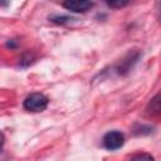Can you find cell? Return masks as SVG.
<instances>
[{"mask_svg": "<svg viewBox=\"0 0 161 161\" xmlns=\"http://www.w3.org/2000/svg\"><path fill=\"white\" fill-rule=\"evenodd\" d=\"M48 98L43 93H31L24 99V108L30 112H42L48 107Z\"/></svg>", "mask_w": 161, "mask_h": 161, "instance_id": "cell-1", "label": "cell"}, {"mask_svg": "<svg viewBox=\"0 0 161 161\" xmlns=\"http://www.w3.org/2000/svg\"><path fill=\"white\" fill-rule=\"evenodd\" d=\"M123 145H125V136L119 131H109L103 136V146L109 151L118 150Z\"/></svg>", "mask_w": 161, "mask_h": 161, "instance_id": "cell-2", "label": "cell"}, {"mask_svg": "<svg viewBox=\"0 0 161 161\" xmlns=\"http://www.w3.org/2000/svg\"><path fill=\"white\" fill-rule=\"evenodd\" d=\"M63 6L72 13H86L93 6L92 0H64Z\"/></svg>", "mask_w": 161, "mask_h": 161, "instance_id": "cell-3", "label": "cell"}, {"mask_svg": "<svg viewBox=\"0 0 161 161\" xmlns=\"http://www.w3.org/2000/svg\"><path fill=\"white\" fill-rule=\"evenodd\" d=\"M137 59H138V53H136L135 55H133L132 53H130L128 57H127L125 60H122V63H121L119 67L117 68L118 73H119V74H126V73L132 68V65L137 62Z\"/></svg>", "mask_w": 161, "mask_h": 161, "instance_id": "cell-4", "label": "cell"}, {"mask_svg": "<svg viewBox=\"0 0 161 161\" xmlns=\"http://www.w3.org/2000/svg\"><path fill=\"white\" fill-rule=\"evenodd\" d=\"M130 0H106V4L112 9H119L128 4Z\"/></svg>", "mask_w": 161, "mask_h": 161, "instance_id": "cell-5", "label": "cell"}, {"mask_svg": "<svg viewBox=\"0 0 161 161\" xmlns=\"http://www.w3.org/2000/svg\"><path fill=\"white\" fill-rule=\"evenodd\" d=\"M50 20L53 23H57V24H64V23H68L69 20H72V18H69V16H54Z\"/></svg>", "mask_w": 161, "mask_h": 161, "instance_id": "cell-6", "label": "cell"}, {"mask_svg": "<svg viewBox=\"0 0 161 161\" xmlns=\"http://www.w3.org/2000/svg\"><path fill=\"white\" fill-rule=\"evenodd\" d=\"M131 158H133V160H140V158L153 160V156H151V155H148V153H137V155H133V156H131Z\"/></svg>", "mask_w": 161, "mask_h": 161, "instance_id": "cell-7", "label": "cell"}, {"mask_svg": "<svg viewBox=\"0 0 161 161\" xmlns=\"http://www.w3.org/2000/svg\"><path fill=\"white\" fill-rule=\"evenodd\" d=\"M8 4H10V0H1V6L3 8H6Z\"/></svg>", "mask_w": 161, "mask_h": 161, "instance_id": "cell-8", "label": "cell"}, {"mask_svg": "<svg viewBox=\"0 0 161 161\" xmlns=\"http://www.w3.org/2000/svg\"><path fill=\"white\" fill-rule=\"evenodd\" d=\"M158 16H160V19H161V3L158 4Z\"/></svg>", "mask_w": 161, "mask_h": 161, "instance_id": "cell-9", "label": "cell"}]
</instances>
